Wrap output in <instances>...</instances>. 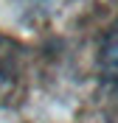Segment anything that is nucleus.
I'll return each mask as SVG.
<instances>
[{
  "instance_id": "obj_1",
  "label": "nucleus",
  "mask_w": 118,
  "mask_h": 123,
  "mask_svg": "<svg viewBox=\"0 0 118 123\" xmlns=\"http://www.w3.org/2000/svg\"><path fill=\"white\" fill-rule=\"evenodd\" d=\"M98 70H101L104 81L118 90V20L104 31V37H101V45H98Z\"/></svg>"
}]
</instances>
